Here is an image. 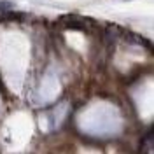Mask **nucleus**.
Here are the masks:
<instances>
[{"label":"nucleus","instance_id":"nucleus-2","mask_svg":"<svg viewBox=\"0 0 154 154\" xmlns=\"http://www.w3.org/2000/svg\"><path fill=\"white\" fill-rule=\"evenodd\" d=\"M12 2H7V0H4V2H0V14H4V12H7V11H12Z\"/></svg>","mask_w":154,"mask_h":154},{"label":"nucleus","instance_id":"nucleus-1","mask_svg":"<svg viewBox=\"0 0 154 154\" xmlns=\"http://www.w3.org/2000/svg\"><path fill=\"white\" fill-rule=\"evenodd\" d=\"M61 26H65L68 30H88L89 26V19L82 18V16H74V14H67L60 19Z\"/></svg>","mask_w":154,"mask_h":154}]
</instances>
